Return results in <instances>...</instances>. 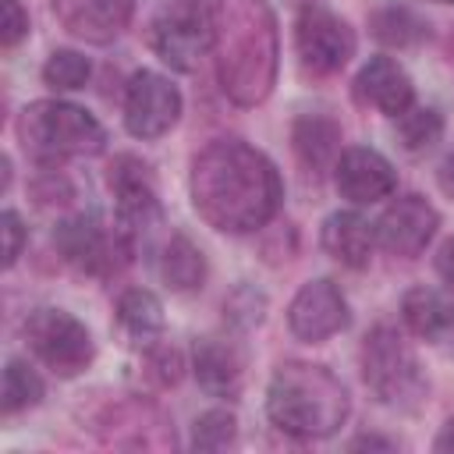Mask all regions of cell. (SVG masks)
<instances>
[{
    "label": "cell",
    "instance_id": "cell-7",
    "mask_svg": "<svg viewBox=\"0 0 454 454\" xmlns=\"http://www.w3.org/2000/svg\"><path fill=\"white\" fill-rule=\"evenodd\" d=\"M213 46V7L206 0H170L153 21V50L177 71H192Z\"/></svg>",
    "mask_w": 454,
    "mask_h": 454
},
{
    "label": "cell",
    "instance_id": "cell-15",
    "mask_svg": "<svg viewBox=\"0 0 454 454\" xmlns=\"http://www.w3.org/2000/svg\"><path fill=\"white\" fill-rule=\"evenodd\" d=\"M53 14L78 39L110 43L124 32L131 18V0H53Z\"/></svg>",
    "mask_w": 454,
    "mask_h": 454
},
{
    "label": "cell",
    "instance_id": "cell-29",
    "mask_svg": "<svg viewBox=\"0 0 454 454\" xmlns=\"http://www.w3.org/2000/svg\"><path fill=\"white\" fill-rule=\"evenodd\" d=\"M145 372H149L160 387H174V383L181 380V372H184V358H181L177 348L160 344V348L149 351V358H145Z\"/></svg>",
    "mask_w": 454,
    "mask_h": 454
},
{
    "label": "cell",
    "instance_id": "cell-18",
    "mask_svg": "<svg viewBox=\"0 0 454 454\" xmlns=\"http://www.w3.org/2000/svg\"><path fill=\"white\" fill-rule=\"evenodd\" d=\"M376 245V227H369L365 216L344 209V213H330L323 223V248L326 255H333L340 266L362 270L372 255Z\"/></svg>",
    "mask_w": 454,
    "mask_h": 454
},
{
    "label": "cell",
    "instance_id": "cell-2",
    "mask_svg": "<svg viewBox=\"0 0 454 454\" xmlns=\"http://www.w3.org/2000/svg\"><path fill=\"white\" fill-rule=\"evenodd\" d=\"M213 46L223 92L241 103H262L277 78V25L262 0H216Z\"/></svg>",
    "mask_w": 454,
    "mask_h": 454
},
{
    "label": "cell",
    "instance_id": "cell-12",
    "mask_svg": "<svg viewBox=\"0 0 454 454\" xmlns=\"http://www.w3.org/2000/svg\"><path fill=\"white\" fill-rule=\"evenodd\" d=\"M436 227L440 216L422 195H401L376 220V241L394 255H419L436 234Z\"/></svg>",
    "mask_w": 454,
    "mask_h": 454
},
{
    "label": "cell",
    "instance_id": "cell-21",
    "mask_svg": "<svg viewBox=\"0 0 454 454\" xmlns=\"http://www.w3.org/2000/svg\"><path fill=\"white\" fill-rule=\"evenodd\" d=\"M160 277L170 291H195L206 280V255L184 234H170L160 255Z\"/></svg>",
    "mask_w": 454,
    "mask_h": 454
},
{
    "label": "cell",
    "instance_id": "cell-22",
    "mask_svg": "<svg viewBox=\"0 0 454 454\" xmlns=\"http://www.w3.org/2000/svg\"><path fill=\"white\" fill-rule=\"evenodd\" d=\"M369 28L383 46H419L422 39H429V25L404 4H383L369 14Z\"/></svg>",
    "mask_w": 454,
    "mask_h": 454
},
{
    "label": "cell",
    "instance_id": "cell-3",
    "mask_svg": "<svg viewBox=\"0 0 454 454\" xmlns=\"http://www.w3.org/2000/svg\"><path fill=\"white\" fill-rule=\"evenodd\" d=\"M266 411L277 429L298 440H319L344 426L351 401L344 383L326 369L312 362H284L277 365L270 390H266Z\"/></svg>",
    "mask_w": 454,
    "mask_h": 454
},
{
    "label": "cell",
    "instance_id": "cell-30",
    "mask_svg": "<svg viewBox=\"0 0 454 454\" xmlns=\"http://www.w3.org/2000/svg\"><path fill=\"white\" fill-rule=\"evenodd\" d=\"M32 195H35V202L39 206H64L74 192H71V184H67V177L64 174H43V177H35L32 181Z\"/></svg>",
    "mask_w": 454,
    "mask_h": 454
},
{
    "label": "cell",
    "instance_id": "cell-37",
    "mask_svg": "<svg viewBox=\"0 0 454 454\" xmlns=\"http://www.w3.org/2000/svg\"><path fill=\"white\" fill-rule=\"evenodd\" d=\"M440 4H450V0H440Z\"/></svg>",
    "mask_w": 454,
    "mask_h": 454
},
{
    "label": "cell",
    "instance_id": "cell-36",
    "mask_svg": "<svg viewBox=\"0 0 454 454\" xmlns=\"http://www.w3.org/2000/svg\"><path fill=\"white\" fill-rule=\"evenodd\" d=\"M436 450H454V419L440 429V436H436V443H433Z\"/></svg>",
    "mask_w": 454,
    "mask_h": 454
},
{
    "label": "cell",
    "instance_id": "cell-1",
    "mask_svg": "<svg viewBox=\"0 0 454 454\" xmlns=\"http://www.w3.org/2000/svg\"><path fill=\"white\" fill-rule=\"evenodd\" d=\"M280 199L277 167L241 138H216L192 160V202L216 231H259L277 216Z\"/></svg>",
    "mask_w": 454,
    "mask_h": 454
},
{
    "label": "cell",
    "instance_id": "cell-4",
    "mask_svg": "<svg viewBox=\"0 0 454 454\" xmlns=\"http://www.w3.org/2000/svg\"><path fill=\"white\" fill-rule=\"evenodd\" d=\"M18 135L25 149L46 163L64 156H96L106 142V131L92 114L60 99H39L25 106L18 117Z\"/></svg>",
    "mask_w": 454,
    "mask_h": 454
},
{
    "label": "cell",
    "instance_id": "cell-34",
    "mask_svg": "<svg viewBox=\"0 0 454 454\" xmlns=\"http://www.w3.org/2000/svg\"><path fill=\"white\" fill-rule=\"evenodd\" d=\"M436 184L454 199V153H447V156L440 160V167H436Z\"/></svg>",
    "mask_w": 454,
    "mask_h": 454
},
{
    "label": "cell",
    "instance_id": "cell-19",
    "mask_svg": "<svg viewBox=\"0 0 454 454\" xmlns=\"http://www.w3.org/2000/svg\"><path fill=\"white\" fill-rule=\"evenodd\" d=\"M291 145H294V156L312 170H326L337 163V153H340V124L323 117V114H301L291 128Z\"/></svg>",
    "mask_w": 454,
    "mask_h": 454
},
{
    "label": "cell",
    "instance_id": "cell-11",
    "mask_svg": "<svg viewBox=\"0 0 454 454\" xmlns=\"http://www.w3.org/2000/svg\"><path fill=\"white\" fill-rule=\"evenodd\" d=\"M287 326L298 340H309V344H319V340L340 333L348 326V301H344L340 287L326 277L309 280L287 309Z\"/></svg>",
    "mask_w": 454,
    "mask_h": 454
},
{
    "label": "cell",
    "instance_id": "cell-14",
    "mask_svg": "<svg viewBox=\"0 0 454 454\" xmlns=\"http://www.w3.org/2000/svg\"><path fill=\"white\" fill-rule=\"evenodd\" d=\"M110 188L117 199V220L124 231L149 227L160 220V202H156V184L153 174L142 160L135 156H117L110 163Z\"/></svg>",
    "mask_w": 454,
    "mask_h": 454
},
{
    "label": "cell",
    "instance_id": "cell-25",
    "mask_svg": "<svg viewBox=\"0 0 454 454\" xmlns=\"http://www.w3.org/2000/svg\"><path fill=\"white\" fill-rule=\"evenodd\" d=\"M39 397H43V380H39V372H35L28 362L11 358L7 369H4V411H7V415H18V411L39 404Z\"/></svg>",
    "mask_w": 454,
    "mask_h": 454
},
{
    "label": "cell",
    "instance_id": "cell-8",
    "mask_svg": "<svg viewBox=\"0 0 454 454\" xmlns=\"http://www.w3.org/2000/svg\"><path fill=\"white\" fill-rule=\"evenodd\" d=\"M53 245L71 266H78L82 273H92V277L117 273L131 255L128 231H110L96 216H74V220L60 223L53 234Z\"/></svg>",
    "mask_w": 454,
    "mask_h": 454
},
{
    "label": "cell",
    "instance_id": "cell-16",
    "mask_svg": "<svg viewBox=\"0 0 454 454\" xmlns=\"http://www.w3.org/2000/svg\"><path fill=\"white\" fill-rule=\"evenodd\" d=\"M355 92L362 103L376 106L387 117H397L411 106L415 99V85L408 78V71L394 60V57H369L355 78Z\"/></svg>",
    "mask_w": 454,
    "mask_h": 454
},
{
    "label": "cell",
    "instance_id": "cell-31",
    "mask_svg": "<svg viewBox=\"0 0 454 454\" xmlns=\"http://www.w3.org/2000/svg\"><path fill=\"white\" fill-rule=\"evenodd\" d=\"M28 35V14L21 11L18 0H4V25H0V43L11 50Z\"/></svg>",
    "mask_w": 454,
    "mask_h": 454
},
{
    "label": "cell",
    "instance_id": "cell-5",
    "mask_svg": "<svg viewBox=\"0 0 454 454\" xmlns=\"http://www.w3.org/2000/svg\"><path fill=\"white\" fill-rule=\"evenodd\" d=\"M362 376H365V387L387 408H397V411L419 408L426 390H429L415 351L390 326H376L365 337V344H362Z\"/></svg>",
    "mask_w": 454,
    "mask_h": 454
},
{
    "label": "cell",
    "instance_id": "cell-17",
    "mask_svg": "<svg viewBox=\"0 0 454 454\" xmlns=\"http://www.w3.org/2000/svg\"><path fill=\"white\" fill-rule=\"evenodd\" d=\"M199 387L213 397H238L245 387V351L220 337H202L195 344Z\"/></svg>",
    "mask_w": 454,
    "mask_h": 454
},
{
    "label": "cell",
    "instance_id": "cell-28",
    "mask_svg": "<svg viewBox=\"0 0 454 454\" xmlns=\"http://www.w3.org/2000/svg\"><path fill=\"white\" fill-rule=\"evenodd\" d=\"M223 312H227L231 323H238V326H252V323L262 319V312H266V298H262L255 287H238V291L223 301Z\"/></svg>",
    "mask_w": 454,
    "mask_h": 454
},
{
    "label": "cell",
    "instance_id": "cell-23",
    "mask_svg": "<svg viewBox=\"0 0 454 454\" xmlns=\"http://www.w3.org/2000/svg\"><path fill=\"white\" fill-rule=\"evenodd\" d=\"M117 323H121L131 337H138V340L156 337V333L163 330V305H160V298H156L153 291L131 287V291H124L121 301H117Z\"/></svg>",
    "mask_w": 454,
    "mask_h": 454
},
{
    "label": "cell",
    "instance_id": "cell-26",
    "mask_svg": "<svg viewBox=\"0 0 454 454\" xmlns=\"http://www.w3.org/2000/svg\"><path fill=\"white\" fill-rule=\"evenodd\" d=\"M238 440V419L227 408H213L195 419L192 426V447L195 450H227Z\"/></svg>",
    "mask_w": 454,
    "mask_h": 454
},
{
    "label": "cell",
    "instance_id": "cell-20",
    "mask_svg": "<svg viewBox=\"0 0 454 454\" xmlns=\"http://www.w3.org/2000/svg\"><path fill=\"white\" fill-rule=\"evenodd\" d=\"M401 316L411 326V333L433 340V344H447L454 348V305L443 301L436 291L426 287H411L401 301Z\"/></svg>",
    "mask_w": 454,
    "mask_h": 454
},
{
    "label": "cell",
    "instance_id": "cell-27",
    "mask_svg": "<svg viewBox=\"0 0 454 454\" xmlns=\"http://www.w3.org/2000/svg\"><path fill=\"white\" fill-rule=\"evenodd\" d=\"M89 74H92V64L74 50H53L50 60L43 64V82L50 89H64V92L82 89L89 82Z\"/></svg>",
    "mask_w": 454,
    "mask_h": 454
},
{
    "label": "cell",
    "instance_id": "cell-32",
    "mask_svg": "<svg viewBox=\"0 0 454 454\" xmlns=\"http://www.w3.org/2000/svg\"><path fill=\"white\" fill-rule=\"evenodd\" d=\"M4 266H14L21 248H25V227H21V216L14 209L4 213Z\"/></svg>",
    "mask_w": 454,
    "mask_h": 454
},
{
    "label": "cell",
    "instance_id": "cell-35",
    "mask_svg": "<svg viewBox=\"0 0 454 454\" xmlns=\"http://www.w3.org/2000/svg\"><path fill=\"white\" fill-rule=\"evenodd\" d=\"M362 447H380V450H394V440H383V436H358V440H351V450H362Z\"/></svg>",
    "mask_w": 454,
    "mask_h": 454
},
{
    "label": "cell",
    "instance_id": "cell-33",
    "mask_svg": "<svg viewBox=\"0 0 454 454\" xmlns=\"http://www.w3.org/2000/svg\"><path fill=\"white\" fill-rule=\"evenodd\" d=\"M436 273L454 287V238H447L440 245V252H436Z\"/></svg>",
    "mask_w": 454,
    "mask_h": 454
},
{
    "label": "cell",
    "instance_id": "cell-6",
    "mask_svg": "<svg viewBox=\"0 0 454 454\" xmlns=\"http://www.w3.org/2000/svg\"><path fill=\"white\" fill-rule=\"evenodd\" d=\"M25 340L35 351V358L50 365L57 376H78L96 355L85 323H78L64 309H35L25 319Z\"/></svg>",
    "mask_w": 454,
    "mask_h": 454
},
{
    "label": "cell",
    "instance_id": "cell-10",
    "mask_svg": "<svg viewBox=\"0 0 454 454\" xmlns=\"http://www.w3.org/2000/svg\"><path fill=\"white\" fill-rule=\"evenodd\" d=\"M181 117V92L156 71H138L124 92V128L135 138H160Z\"/></svg>",
    "mask_w": 454,
    "mask_h": 454
},
{
    "label": "cell",
    "instance_id": "cell-9",
    "mask_svg": "<svg viewBox=\"0 0 454 454\" xmlns=\"http://www.w3.org/2000/svg\"><path fill=\"white\" fill-rule=\"evenodd\" d=\"M294 46L301 64L312 74H333L340 71L355 53V32L344 18H337L326 7H305L294 25Z\"/></svg>",
    "mask_w": 454,
    "mask_h": 454
},
{
    "label": "cell",
    "instance_id": "cell-13",
    "mask_svg": "<svg viewBox=\"0 0 454 454\" xmlns=\"http://www.w3.org/2000/svg\"><path fill=\"white\" fill-rule=\"evenodd\" d=\"M333 181H337V192L358 206L380 202L397 188V174H394L390 160L376 149H365V145H351L337 156Z\"/></svg>",
    "mask_w": 454,
    "mask_h": 454
},
{
    "label": "cell",
    "instance_id": "cell-24",
    "mask_svg": "<svg viewBox=\"0 0 454 454\" xmlns=\"http://www.w3.org/2000/svg\"><path fill=\"white\" fill-rule=\"evenodd\" d=\"M443 135V117L433 106H408L404 114H397V142L404 153H426L440 142Z\"/></svg>",
    "mask_w": 454,
    "mask_h": 454
}]
</instances>
